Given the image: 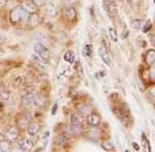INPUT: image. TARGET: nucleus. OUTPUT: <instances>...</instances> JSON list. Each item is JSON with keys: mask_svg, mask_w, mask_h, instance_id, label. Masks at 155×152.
Here are the masks:
<instances>
[{"mask_svg": "<svg viewBox=\"0 0 155 152\" xmlns=\"http://www.w3.org/2000/svg\"><path fill=\"white\" fill-rule=\"evenodd\" d=\"M29 14H27L24 11V8L22 6H17L14 9H12L11 14H9V21L12 24L17 25L21 23L23 20H26L28 18Z\"/></svg>", "mask_w": 155, "mask_h": 152, "instance_id": "f257e3e1", "label": "nucleus"}, {"mask_svg": "<svg viewBox=\"0 0 155 152\" xmlns=\"http://www.w3.org/2000/svg\"><path fill=\"white\" fill-rule=\"evenodd\" d=\"M102 6L111 20H114L117 17V5L115 3V0H102Z\"/></svg>", "mask_w": 155, "mask_h": 152, "instance_id": "f03ea898", "label": "nucleus"}, {"mask_svg": "<svg viewBox=\"0 0 155 152\" xmlns=\"http://www.w3.org/2000/svg\"><path fill=\"white\" fill-rule=\"evenodd\" d=\"M34 51H35L37 56H38L39 58L42 60V62H45V63H48V62L50 61L51 54H50V51L44 45V44L36 43L35 45H34Z\"/></svg>", "mask_w": 155, "mask_h": 152, "instance_id": "7ed1b4c3", "label": "nucleus"}, {"mask_svg": "<svg viewBox=\"0 0 155 152\" xmlns=\"http://www.w3.org/2000/svg\"><path fill=\"white\" fill-rule=\"evenodd\" d=\"M31 123V116L29 113H22L17 117V126L19 129H26Z\"/></svg>", "mask_w": 155, "mask_h": 152, "instance_id": "20e7f679", "label": "nucleus"}, {"mask_svg": "<svg viewBox=\"0 0 155 152\" xmlns=\"http://www.w3.org/2000/svg\"><path fill=\"white\" fill-rule=\"evenodd\" d=\"M98 54H99V57L101 58V61L104 62L107 66H111L112 65V60H111V57H110V54H109V51L106 47V45H101L98 48Z\"/></svg>", "mask_w": 155, "mask_h": 152, "instance_id": "39448f33", "label": "nucleus"}, {"mask_svg": "<svg viewBox=\"0 0 155 152\" xmlns=\"http://www.w3.org/2000/svg\"><path fill=\"white\" fill-rule=\"evenodd\" d=\"M63 17L64 19L69 22H74L77 20V11L74 7L67 6L63 9Z\"/></svg>", "mask_w": 155, "mask_h": 152, "instance_id": "423d86ee", "label": "nucleus"}, {"mask_svg": "<svg viewBox=\"0 0 155 152\" xmlns=\"http://www.w3.org/2000/svg\"><path fill=\"white\" fill-rule=\"evenodd\" d=\"M33 146H34L33 141L29 140V139H26V140H23L22 142H19V144H18V148L22 151L31 150V149L33 148Z\"/></svg>", "mask_w": 155, "mask_h": 152, "instance_id": "0eeeda50", "label": "nucleus"}, {"mask_svg": "<svg viewBox=\"0 0 155 152\" xmlns=\"http://www.w3.org/2000/svg\"><path fill=\"white\" fill-rule=\"evenodd\" d=\"M21 6L23 7L24 11L29 14H37V11H38V7H37L33 2L27 1V2H25V3H23V5H21Z\"/></svg>", "mask_w": 155, "mask_h": 152, "instance_id": "6e6552de", "label": "nucleus"}, {"mask_svg": "<svg viewBox=\"0 0 155 152\" xmlns=\"http://www.w3.org/2000/svg\"><path fill=\"white\" fill-rule=\"evenodd\" d=\"M87 123H88L89 126H93V128H96L101 124V118L97 114L94 113H90L88 116H87Z\"/></svg>", "mask_w": 155, "mask_h": 152, "instance_id": "1a4fd4ad", "label": "nucleus"}, {"mask_svg": "<svg viewBox=\"0 0 155 152\" xmlns=\"http://www.w3.org/2000/svg\"><path fill=\"white\" fill-rule=\"evenodd\" d=\"M27 19H28V22H27V24H28V26L31 27V28H34L35 26H37V25L41 24V17H39L37 14H29Z\"/></svg>", "mask_w": 155, "mask_h": 152, "instance_id": "9d476101", "label": "nucleus"}, {"mask_svg": "<svg viewBox=\"0 0 155 152\" xmlns=\"http://www.w3.org/2000/svg\"><path fill=\"white\" fill-rule=\"evenodd\" d=\"M56 144H57V146H59V147H65L67 144H68V138H67V136H66V134H59L58 136H57V138H56Z\"/></svg>", "mask_w": 155, "mask_h": 152, "instance_id": "9b49d317", "label": "nucleus"}, {"mask_svg": "<svg viewBox=\"0 0 155 152\" xmlns=\"http://www.w3.org/2000/svg\"><path fill=\"white\" fill-rule=\"evenodd\" d=\"M22 102L25 107H30L34 104V95L33 94H26L22 97Z\"/></svg>", "mask_w": 155, "mask_h": 152, "instance_id": "f8f14e48", "label": "nucleus"}, {"mask_svg": "<svg viewBox=\"0 0 155 152\" xmlns=\"http://www.w3.org/2000/svg\"><path fill=\"white\" fill-rule=\"evenodd\" d=\"M145 62L148 65H153L155 63V49H149L145 54Z\"/></svg>", "mask_w": 155, "mask_h": 152, "instance_id": "ddd939ff", "label": "nucleus"}, {"mask_svg": "<svg viewBox=\"0 0 155 152\" xmlns=\"http://www.w3.org/2000/svg\"><path fill=\"white\" fill-rule=\"evenodd\" d=\"M5 137H6V139H8L11 142L17 141V139H18V137H19L18 129H17L16 128H12L11 129H8V132H7Z\"/></svg>", "mask_w": 155, "mask_h": 152, "instance_id": "4468645a", "label": "nucleus"}, {"mask_svg": "<svg viewBox=\"0 0 155 152\" xmlns=\"http://www.w3.org/2000/svg\"><path fill=\"white\" fill-rule=\"evenodd\" d=\"M41 126H39L38 123H32V124H29L28 126V129H27V132H28V134L30 136H35L39 133V131H41Z\"/></svg>", "mask_w": 155, "mask_h": 152, "instance_id": "2eb2a0df", "label": "nucleus"}, {"mask_svg": "<svg viewBox=\"0 0 155 152\" xmlns=\"http://www.w3.org/2000/svg\"><path fill=\"white\" fill-rule=\"evenodd\" d=\"M69 129H71V133L74 136H79L83 133V128H82V124H74V123H71V126H69Z\"/></svg>", "mask_w": 155, "mask_h": 152, "instance_id": "dca6fc26", "label": "nucleus"}, {"mask_svg": "<svg viewBox=\"0 0 155 152\" xmlns=\"http://www.w3.org/2000/svg\"><path fill=\"white\" fill-rule=\"evenodd\" d=\"M34 104L38 107H44L47 104V100L44 96H42V95L37 94L34 96Z\"/></svg>", "mask_w": 155, "mask_h": 152, "instance_id": "f3484780", "label": "nucleus"}, {"mask_svg": "<svg viewBox=\"0 0 155 152\" xmlns=\"http://www.w3.org/2000/svg\"><path fill=\"white\" fill-rule=\"evenodd\" d=\"M63 59H64V61H65L66 63H68V64H74V61H76V56H74V51H66V53L64 54Z\"/></svg>", "mask_w": 155, "mask_h": 152, "instance_id": "a211bd4d", "label": "nucleus"}, {"mask_svg": "<svg viewBox=\"0 0 155 152\" xmlns=\"http://www.w3.org/2000/svg\"><path fill=\"white\" fill-rule=\"evenodd\" d=\"M109 37L113 42H118V33L113 27H109Z\"/></svg>", "mask_w": 155, "mask_h": 152, "instance_id": "6ab92c4d", "label": "nucleus"}, {"mask_svg": "<svg viewBox=\"0 0 155 152\" xmlns=\"http://www.w3.org/2000/svg\"><path fill=\"white\" fill-rule=\"evenodd\" d=\"M87 138L90 139V140L92 141H97L99 138V132L97 131V129H92V131H90L87 133Z\"/></svg>", "mask_w": 155, "mask_h": 152, "instance_id": "aec40b11", "label": "nucleus"}, {"mask_svg": "<svg viewBox=\"0 0 155 152\" xmlns=\"http://www.w3.org/2000/svg\"><path fill=\"white\" fill-rule=\"evenodd\" d=\"M91 107L88 106V105H84L80 108V113L82 114L83 116H88L90 113H91Z\"/></svg>", "mask_w": 155, "mask_h": 152, "instance_id": "412c9836", "label": "nucleus"}, {"mask_svg": "<svg viewBox=\"0 0 155 152\" xmlns=\"http://www.w3.org/2000/svg\"><path fill=\"white\" fill-rule=\"evenodd\" d=\"M101 148L104 149V150H106V151H113V150H115L114 145L111 143V142H109V141L101 143Z\"/></svg>", "mask_w": 155, "mask_h": 152, "instance_id": "4be33fe9", "label": "nucleus"}, {"mask_svg": "<svg viewBox=\"0 0 155 152\" xmlns=\"http://www.w3.org/2000/svg\"><path fill=\"white\" fill-rule=\"evenodd\" d=\"M84 56H87V57H89V56H91L92 54V51H93V48H92V46L90 45V44H86V45L84 46Z\"/></svg>", "mask_w": 155, "mask_h": 152, "instance_id": "5701e85b", "label": "nucleus"}, {"mask_svg": "<svg viewBox=\"0 0 155 152\" xmlns=\"http://www.w3.org/2000/svg\"><path fill=\"white\" fill-rule=\"evenodd\" d=\"M142 141H143L145 144V149H146L147 151H151V146H150L149 141H148V139H147V137L145 136V134H142Z\"/></svg>", "mask_w": 155, "mask_h": 152, "instance_id": "b1692460", "label": "nucleus"}, {"mask_svg": "<svg viewBox=\"0 0 155 152\" xmlns=\"http://www.w3.org/2000/svg\"><path fill=\"white\" fill-rule=\"evenodd\" d=\"M131 27L134 30H140L142 27V22L140 21V20H134V21L131 22Z\"/></svg>", "mask_w": 155, "mask_h": 152, "instance_id": "393cba45", "label": "nucleus"}, {"mask_svg": "<svg viewBox=\"0 0 155 152\" xmlns=\"http://www.w3.org/2000/svg\"><path fill=\"white\" fill-rule=\"evenodd\" d=\"M151 27H152L151 21H147L146 23H145L144 26H143V32H144V33H147L149 30H151Z\"/></svg>", "mask_w": 155, "mask_h": 152, "instance_id": "a878e982", "label": "nucleus"}, {"mask_svg": "<svg viewBox=\"0 0 155 152\" xmlns=\"http://www.w3.org/2000/svg\"><path fill=\"white\" fill-rule=\"evenodd\" d=\"M71 123H74V124H82L81 120H80V119H79V117L76 116V115H71Z\"/></svg>", "mask_w": 155, "mask_h": 152, "instance_id": "bb28decb", "label": "nucleus"}, {"mask_svg": "<svg viewBox=\"0 0 155 152\" xmlns=\"http://www.w3.org/2000/svg\"><path fill=\"white\" fill-rule=\"evenodd\" d=\"M32 2H33L37 7H39V6H42L45 3H46V0H32Z\"/></svg>", "mask_w": 155, "mask_h": 152, "instance_id": "cd10ccee", "label": "nucleus"}, {"mask_svg": "<svg viewBox=\"0 0 155 152\" xmlns=\"http://www.w3.org/2000/svg\"><path fill=\"white\" fill-rule=\"evenodd\" d=\"M150 77L152 79H155V63L152 65L151 69H150Z\"/></svg>", "mask_w": 155, "mask_h": 152, "instance_id": "c85d7f7f", "label": "nucleus"}, {"mask_svg": "<svg viewBox=\"0 0 155 152\" xmlns=\"http://www.w3.org/2000/svg\"><path fill=\"white\" fill-rule=\"evenodd\" d=\"M150 41H151V43L155 46V33L153 34V35H152L151 38H150Z\"/></svg>", "mask_w": 155, "mask_h": 152, "instance_id": "c756f323", "label": "nucleus"}, {"mask_svg": "<svg viewBox=\"0 0 155 152\" xmlns=\"http://www.w3.org/2000/svg\"><path fill=\"white\" fill-rule=\"evenodd\" d=\"M57 107H58V106H57V104H55L54 107H53V110H52V112H51V113L53 114V115H54L55 113H56V111H57Z\"/></svg>", "mask_w": 155, "mask_h": 152, "instance_id": "7c9ffc66", "label": "nucleus"}, {"mask_svg": "<svg viewBox=\"0 0 155 152\" xmlns=\"http://www.w3.org/2000/svg\"><path fill=\"white\" fill-rule=\"evenodd\" d=\"M4 140H6V137L4 136V135L0 134V142H2V141H4Z\"/></svg>", "mask_w": 155, "mask_h": 152, "instance_id": "2f4dec72", "label": "nucleus"}, {"mask_svg": "<svg viewBox=\"0 0 155 152\" xmlns=\"http://www.w3.org/2000/svg\"><path fill=\"white\" fill-rule=\"evenodd\" d=\"M132 146H134V148H136V150H140V146L137 145V143H134L132 144Z\"/></svg>", "mask_w": 155, "mask_h": 152, "instance_id": "473e14b6", "label": "nucleus"}, {"mask_svg": "<svg viewBox=\"0 0 155 152\" xmlns=\"http://www.w3.org/2000/svg\"><path fill=\"white\" fill-rule=\"evenodd\" d=\"M126 1H127V3L130 4V5H131V4H132V1H134V0H126Z\"/></svg>", "mask_w": 155, "mask_h": 152, "instance_id": "72a5a7b5", "label": "nucleus"}, {"mask_svg": "<svg viewBox=\"0 0 155 152\" xmlns=\"http://www.w3.org/2000/svg\"><path fill=\"white\" fill-rule=\"evenodd\" d=\"M1 107H2V104H1V103H0V108H1Z\"/></svg>", "mask_w": 155, "mask_h": 152, "instance_id": "f704fd0d", "label": "nucleus"}, {"mask_svg": "<svg viewBox=\"0 0 155 152\" xmlns=\"http://www.w3.org/2000/svg\"><path fill=\"white\" fill-rule=\"evenodd\" d=\"M154 21H155V14H154Z\"/></svg>", "mask_w": 155, "mask_h": 152, "instance_id": "c9c22d12", "label": "nucleus"}]
</instances>
